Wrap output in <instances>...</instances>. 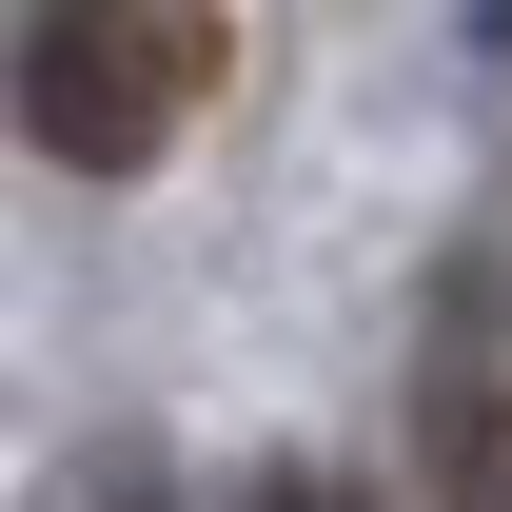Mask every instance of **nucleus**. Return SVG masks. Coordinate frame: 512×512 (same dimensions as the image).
Masks as SVG:
<instances>
[{
    "mask_svg": "<svg viewBox=\"0 0 512 512\" xmlns=\"http://www.w3.org/2000/svg\"><path fill=\"white\" fill-rule=\"evenodd\" d=\"M178 79H197V0H40L20 60H0V99H20L40 158L138 178V158L178 138Z\"/></svg>",
    "mask_w": 512,
    "mask_h": 512,
    "instance_id": "1",
    "label": "nucleus"
},
{
    "mask_svg": "<svg viewBox=\"0 0 512 512\" xmlns=\"http://www.w3.org/2000/svg\"><path fill=\"white\" fill-rule=\"evenodd\" d=\"M414 453H434V512H512V256H453L434 276Z\"/></svg>",
    "mask_w": 512,
    "mask_h": 512,
    "instance_id": "2",
    "label": "nucleus"
},
{
    "mask_svg": "<svg viewBox=\"0 0 512 512\" xmlns=\"http://www.w3.org/2000/svg\"><path fill=\"white\" fill-rule=\"evenodd\" d=\"M60 512H178V493H158V473H138V453H99V473H79Z\"/></svg>",
    "mask_w": 512,
    "mask_h": 512,
    "instance_id": "3",
    "label": "nucleus"
},
{
    "mask_svg": "<svg viewBox=\"0 0 512 512\" xmlns=\"http://www.w3.org/2000/svg\"><path fill=\"white\" fill-rule=\"evenodd\" d=\"M256 512H355V493H335V473H256Z\"/></svg>",
    "mask_w": 512,
    "mask_h": 512,
    "instance_id": "4",
    "label": "nucleus"
}]
</instances>
